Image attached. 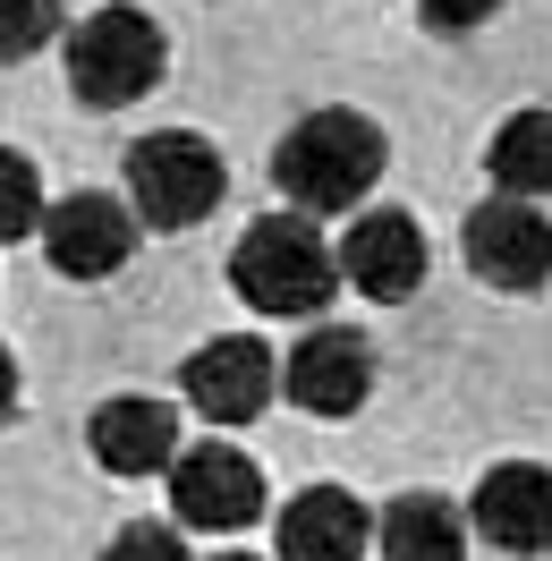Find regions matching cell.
<instances>
[{
	"label": "cell",
	"mask_w": 552,
	"mask_h": 561,
	"mask_svg": "<svg viewBox=\"0 0 552 561\" xmlns=\"http://www.w3.org/2000/svg\"><path fill=\"white\" fill-rule=\"evenodd\" d=\"M162 69H171V43H162V26L145 18L137 0H111V9H94V18L69 26V85H77L85 111L145 103L162 85Z\"/></svg>",
	"instance_id": "3"
},
{
	"label": "cell",
	"mask_w": 552,
	"mask_h": 561,
	"mask_svg": "<svg viewBox=\"0 0 552 561\" xmlns=\"http://www.w3.org/2000/svg\"><path fill=\"white\" fill-rule=\"evenodd\" d=\"M230 289H239L255 316H289L307 323L332 307V289H341V255L323 247L307 213H264L239 247H230Z\"/></svg>",
	"instance_id": "2"
},
{
	"label": "cell",
	"mask_w": 552,
	"mask_h": 561,
	"mask_svg": "<svg viewBox=\"0 0 552 561\" xmlns=\"http://www.w3.org/2000/svg\"><path fill=\"white\" fill-rule=\"evenodd\" d=\"M60 43V0H0V60H35Z\"/></svg>",
	"instance_id": "17"
},
{
	"label": "cell",
	"mask_w": 552,
	"mask_h": 561,
	"mask_svg": "<svg viewBox=\"0 0 552 561\" xmlns=\"http://www.w3.org/2000/svg\"><path fill=\"white\" fill-rule=\"evenodd\" d=\"M43 264L60 280H111L128 264V247H137V213L128 196H103V187H77L60 205H43Z\"/></svg>",
	"instance_id": "8"
},
{
	"label": "cell",
	"mask_w": 552,
	"mask_h": 561,
	"mask_svg": "<svg viewBox=\"0 0 552 561\" xmlns=\"http://www.w3.org/2000/svg\"><path fill=\"white\" fill-rule=\"evenodd\" d=\"M459 247H468V273H476L484 289H510V298H527V289H544V280H552V221H544V205L484 196V205L468 213Z\"/></svg>",
	"instance_id": "7"
},
{
	"label": "cell",
	"mask_w": 552,
	"mask_h": 561,
	"mask_svg": "<svg viewBox=\"0 0 552 561\" xmlns=\"http://www.w3.org/2000/svg\"><path fill=\"white\" fill-rule=\"evenodd\" d=\"M221 145L196 137V128H153V137L128 145V213L145 230H196L212 205H221Z\"/></svg>",
	"instance_id": "4"
},
{
	"label": "cell",
	"mask_w": 552,
	"mask_h": 561,
	"mask_svg": "<svg viewBox=\"0 0 552 561\" xmlns=\"http://www.w3.org/2000/svg\"><path fill=\"white\" fill-rule=\"evenodd\" d=\"M416 18L434 35H476L484 18H502V0H416Z\"/></svg>",
	"instance_id": "19"
},
{
	"label": "cell",
	"mask_w": 552,
	"mask_h": 561,
	"mask_svg": "<svg viewBox=\"0 0 552 561\" xmlns=\"http://www.w3.org/2000/svg\"><path fill=\"white\" fill-rule=\"evenodd\" d=\"M171 519L205 536H239L264 519V468L239 443H179L171 459Z\"/></svg>",
	"instance_id": "5"
},
{
	"label": "cell",
	"mask_w": 552,
	"mask_h": 561,
	"mask_svg": "<svg viewBox=\"0 0 552 561\" xmlns=\"http://www.w3.org/2000/svg\"><path fill=\"white\" fill-rule=\"evenodd\" d=\"M9 409H18V357L0 350V425H9Z\"/></svg>",
	"instance_id": "20"
},
{
	"label": "cell",
	"mask_w": 552,
	"mask_h": 561,
	"mask_svg": "<svg viewBox=\"0 0 552 561\" xmlns=\"http://www.w3.org/2000/svg\"><path fill=\"white\" fill-rule=\"evenodd\" d=\"M280 400L307 417H357L375 400V341L348 323H307V341L280 357Z\"/></svg>",
	"instance_id": "6"
},
{
	"label": "cell",
	"mask_w": 552,
	"mask_h": 561,
	"mask_svg": "<svg viewBox=\"0 0 552 561\" xmlns=\"http://www.w3.org/2000/svg\"><path fill=\"white\" fill-rule=\"evenodd\" d=\"M484 171H493V196L544 205L552 196V111H510L493 128V145H484Z\"/></svg>",
	"instance_id": "15"
},
{
	"label": "cell",
	"mask_w": 552,
	"mask_h": 561,
	"mask_svg": "<svg viewBox=\"0 0 552 561\" xmlns=\"http://www.w3.org/2000/svg\"><path fill=\"white\" fill-rule=\"evenodd\" d=\"M375 553V511L341 485H307L280 511V561H366Z\"/></svg>",
	"instance_id": "13"
},
{
	"label": "cell",
	"mask_w": 552,
	"mask_h": 561,
	"mask_svg": "<svg viewBox=\"0 0 552 561\" xmlns=\"http://www.w3.org/2000/svg\"><path fill=\"white\" fill-rule=\"evenodd\" d=\"M341 255V280L348 289H366V298H382V307H400V298H416L425 289V230H416L400 205H375L348 221V239L332 247Z\"/></svg>",
	"instance_id": "9"
},
{
	"label": "cell",
	"mask_w": 552,
	"mask_h": 561,
	"mask_svg": "<svg viewBox=\"0 0 552 561\" xmlns=\"http://www.w3.org/2000/svg\"><path fill=\"white\" fill-rule=\"evenodd\" d=\"M468 527H476L493 553H552V468L544 459L484 468L476 502H468Z\"/></svg>",
	"instance_id": "10"
},
{
	"label": "cell",
	"mask_w": 552,
	"mask_h": 561,
	"mask_svg": "<svg viewBox=\"0 0 552 561\" xmlns=\"http://www.w3.org/2000/svg\"><path fill=\"white\" fill-rule=\"evenodd\" d=\"M103 561H187V536H179L171 519H128L103 545Z\"/></svg>",
	"instance_id": "18"
},
{
	"label": "cell",
	"mask_w": 552,
	"mask_h": 561,
	"mask_svg": "<svg viewBox=\"0 0 552 561\" xmlns=\"http://www.w3.org/2000/svg\"><path fill=\"white\" fill-rule=\"evenodd\" d=\"M43 230V179L26 153H9L0 145V247H18V239H35Z\"/></svg>",
	"instance_id": "16"
},
{
	"label": "cell",
	"mask_w": 552,
	"mask_h": 561,
	"mask_svg": "<svg viewBox=\"0 0 552 561\" xmlns=\"http://www.w3.org/2000/svg\"><path fill=\"white\" fill-rule=\"evenodd\" d=\"M375 553L382 561H468V511L442 493H400L375 511Z\"/></svg>",
	"instance_id": "14"
},
{
	"label": "cell",
	"mask_w": 552,
	"mask_h": 561,
	"mask_svg": "<svg viewBox=\"0 0 552 561\" xmlns=\"http://www.w3.org/2000/svg\"><path fill=\"white\" fill-rule=\"evenodd\" d=\"M382 162H391V145H382V128L366 119V111L348 103H323L307 111L289 137L273 145V187L289 196V213H348L375 196Z\"/></svg>",
	"instance_id": "1"
},
{
	"label": "cell",
	"mask_w": 552,
	"mask_h": 561,
	"mask_svg": "<svg viewBox=\"0 0 552 561\" xmlns=\"http://www.w3.org/2000/svg\"><path fill=\"white\" fill-rule=\"evenodd\" d=\"M179 391H187V409H205V425H246L273 400V350L246 332H221L179 366Z\"/></svg>",
	"instance_id": "12"
},
{
	"label": "cell",
	"mask_w": 552,
	"mask_h": 561,
	"mask_svg": "<svg viewBox=\"0 0 552 561\" xmlns=\"http://www.w3.org/2000/svg\"><path fill=\"white\" fill-rule=\"evenodd\" d=\"M212 561H255V553H212Z\"/></svg>",
	"instance_id": "21"
},
{
	"label": "cell",
	"mask_w": 552,
	"mask_h": 561,
	"mask_svg": "<svg viewBox=\"0 0 552 561\" xmlns=\"http://www.w3.org/2000/svg\"><path fill=\"white\" fill-rule=\"evenodd\" d=\"M85 451H94V468H111V477H171L179 409L153 400V391H119V400H103V409L85 417Z\"/></svg>",
	"instance_id": "11"
}]
</instances>
